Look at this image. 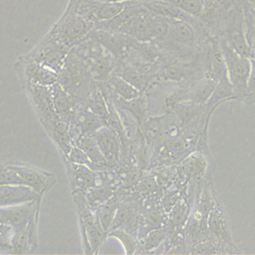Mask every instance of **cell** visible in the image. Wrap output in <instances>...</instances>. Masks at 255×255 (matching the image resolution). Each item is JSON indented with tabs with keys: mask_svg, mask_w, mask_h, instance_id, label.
Returning a JSON list of instances; mask_svg holds the SVG:
<instances>
[{
	"mask_svg": "<svg viewBox=\"0 0 255 255\" xmlns=\"http://www.w3.org/2000/svg\"><path fill=\"white\" fill-rule=\"evenodd\" d=\"M117 31L125 33L139 42H151L168 31L164 18L141 11L128 18Z\"/></svg>",
	"mask_w": 255,
	"mask_h": 255,
	"instance_id": "6da1fadb",
	"label": "cell"
},
{
	"mask_svg": "<svg viewBox=\"0 0 255 255\" xmlns=\"http://www.w3.org/2000/svg\"><path fill=\"white\" fill-rule=\"evenodd\" d=\"M221 49L228 77L236 94V97H245L247 91V84L251 72L250 58L239 55L225 41L222 42Z\"/></svg>",
	"mask_w": 255,
	"mask_h": 255,
	"instance_id": "7a4b0ae2",
	"label": "cell"
},
{
	"mask_svg": "<svg viewBox=\"0 0 255 255\" xmlns=\"http://www.w3.org/2000/svg\"><path fill=\"white\" fill-rule=\"evenodd\" d=\"M35 200L23 204L0 207V223L10 226L14 235L28 233L32 238L35 217Z\"/></svg>",
	"mask_w": 255,
	"mask_h": 255,
	"instance_id": "3957f363",
	"label": "cell"
},
{
	"mask_svg": "<svg viewBox=\"0 0 255 255\" xmlns=\"http://www.w3.org/2000/svg\"><path fill=\"white\" fill-rule=\"evenodd\" d=\"M94 22L77 13H69L58 25L55 37L68 48L73 47L83 40L93 30Z\"/></svg>",
	"mask_w": 255,
	"mask_h": 255,
	"instance_id": "277c9868",
	"label": "cell"
},
{
	"mask_svg": "<svg viewBox=\"0 0 255 255\" xmlns=\"http://www.w3.org/2000/svg\"><path fill=\"white\" fill-rule=\"evenodd\" d=\"M60 86L73 98L86 94L88 88V77L86 69L76 61L69 59L59 75Z\"/></svg>",
	"mask_w": 255,
	"mask_h": 255,
	"instance_id": "5b68a950",
	"label": "cell"
},
{
	"mask_svg": "<svg viewBox=\"0 0 255 255\" xmlns=\"http://www.w3.org/2000/svg\"><path fill=\"white\" fill-rule=\"evenodd\" d=\"M30 91L40 119L47 130L50 131L63 119L55 109L52 87L32 85Z\"/></svg>",
	"mask_w": 255,
	"mask_h": 255,
	"instance_id": "8992f818",
	"label": "cell"
},
{
	"mask_svg": "<svg viewBox=\"0 0 255 255\" xmlns=\"http://www.w3.org/2000/svg\"><path fill=\"white\" fill-rule=\"evenodd\" d=\"M93 40L108 51L113 57L120 59L124 57L127 51L132 48L134 40L132 37L120 31L103 30L96 31L92 35Z\"/></svg>",
	"mask_w": 255,
	"mask_h": 255,
	"instance_id": "52a82bcc",
	"label": "cell"
},
{
	"mask_svg": "<svg viewBox=\"0 0 255 255\" xmlns=\"http://www.w3.org/2000/svg\"><path fill=\"white\" fill-rule=\"evenodd\" d=\"M79 207L85 245L86 248H90L89 252H94V250L101 244L106 231L104 230L98 215L93 213V211L87 207L84 201L79 202Z\"/></svg>",
	"mask_w": 255,
	"mask_h": 255,
	"instance_id": "ba28073f",
	"label": "cell"
},
{
	"mask_svg": "<svg viewBox=\"0 0 255 255\" xmlns=\"http://www.w3.org/2000/svg\"><path fill=\"white\" fill-rule=\"evenodd\" d=\"M69 49L70 48L65 46L55 37L54 40L48 41L38 50L33 61L48 66L58 73L61 70L66 56L68 55Z\"/></svg>",
	"mask_w": 255,
	"mask_h": 255,
	"instance_id": "9c48e42d",
	"label": "cell"
},
{
	"mask_svg": "<svg viewBox=\"0 0 255 255\" xmlns=\"http://www.w3.org/2000/svg\"><path fill=\"white\" fill-rule=\"evenodd\" d=\"M102 150L108 164H115L120 155V137L109 127L105 126L92 135Z\"/></svg>",
	"mask_w": 255,
	"mask_h": 255,
	"instance_id": "30bf717a",
	"label": "cell"
},
{
	"mask_svg": "<svg viewBox=\"0 0 255 255\" xmlns=\"http://www.w3.org/2000/svg\"><path fill=\"white\" fill-rule=\"evenodd\" d=\"M38 193L32 188L24 185L0 186V207L23 204L37 198Z\"/></svg>",
	"mask_w": 255,
	"mask_h": 255,
	"instance_id": "8fae6325",
	"label": "cell"
},
{
	"mask_svg": "<svg viewBox=\"0 0 255 255\" xmlns=\"http://www.w3.org/2000/svg\"><path fill=\"white\" fill-rule=\"evenodd\" d=\"M224 41L239 55L246 58L252 57V51L249 46L242 21L234 20L229 24L225 32Z\"/></svg>",
	"mask_w": 255,
	"mask_h": 255,
	"instance_id": "7c38bea8",
	"label": "cell"
},
{
	"mask_svg": "<svg viewBox=\"0 0 255 255\" xmlns=\"http://www.w3.org/2000/svg\"><path fill=\"white\" fill-rule=\"evenodd\" d=\"M90 72L94 79L104 81L110 77L114 70L113 56L102 46L100 50H93L89 54Z\"/></svg>",
	"mask_w": 255,
	"mask_h": 255,
	"instance_id": "4fadbf2b",
	"label": "cell"
},
{
	"mask_svg": "<svg viewBox=\"0 0 255 255\" xmlns=\"http://www.w3.org/2000/svg\"><path fill=\"white\" fill-rule=\"evenodd\" d=\"M25 72L32 85L52 87L59 79V75L56 71L35 61H32L26 66Z\"/></svg>",
	"mask_w": 255,
	"mask_h": 255,
	"instance_id": "5bb4252c",
	"label": "cell"
},
{
	"mask_svg": "<svg viewBox=\"0 0 255 255\" xmlns=\"http://www.w3.org/2000/svg\"><path fill=\"white\" fill-rule=\"evenodd\" d=\"M141 8L152 15L167 19V20H185L187 21L188 15L185 14L180 8L176 5L168 2L146 0L141 5Z\"/></svg>",
	"mask_w": 255,
	"mask_h": 255,
	"instance_id": "9a60e30c",
	"label": "cell"
},
{
	"mask_svg": "<svg viewBox=\"0 0 255 255\" xmlns=\"http://www.w3.org/2000/svg\"><path fill=\"white\" fill-rule=\"evenodd\" d=\"M13 166L24 179L26 185L35 190L37 193L44 191L51 182L52 174L50 173H46L44 171L23 165L13 164Z\"/></svg>",
	"mask_w": 255,
	"mask_h": 255,
	"instance_id": "2e32d148",
	"label": "cell"
},
{
	"mask_svg": "<svg viewBox=\"0 0 255 255\" xmlns=\"http://www.w3.org/2000/svg\"><path fill=\"white\" fill-rule=\"evenodd\" d=\"M207 227L209 232L223 245L231 244V237L224 215L217 206H215L207 216Z\"/></svg>",
	"mask_w": 255,
	"mask_h": 255,
	"instance_id": "e0dca14e",
	"label": "cell"
},
{
	"mask_svg": "<svg viewBox=\"0 0 255 255\" xmlns=\"http://www.w3.org/2000/svg\"><path fill=\"white\" fill-rule=\"evenodd\" d=\"M53 101L57 113L69 124L76 116L72 97L59 85L53 86Z\"/></svg>",
	"mask_w": 255,
	"mask_h": 255,
	"instance_id": "ac0fdd59",
	"label": "cell"
},
{
	"mask_svg": "<svg viewBox=\"0 0 255 255\" xmlns=\"http://www.w3.org/2000/svg\"><path fill=\"white\" fill-rule=\"evenodd\" d=\"M71 175L77 192L89 191L97 184V177L90 166L73 163L71 165Z\"/></svg>",
	"mask_w": 255,
	"mask_h": 255,
	"instance_id": "d6986e66",
	"label": "cell"
},
{
	"mask_svg": "<svg viewBox=\"0 0 255 255\" xmlns=\"http://www.w3.org/2000/svg\"><path fill=\"white\" fill-rule=\"evenodd\" d=\"M172 41L183 46H192L195 43L196 34L193 28L185 20H172L168 27Z\"/></svg>",
	"mask_w": 255,
	"mask_h": 255,
	"instance_id": "ffe728a7",
	"label": "cell"
},
{
	"mask_svg": "<svg viewBox=\"0 0 255 255\" xmlns=\"http://www.w3.org/2000/svg\"><path fill=\"white\" fill-rule=\"evenodd\" d=\"M216 85L217 82L213 78L203 79L188 92V101L200 106L205 104L211 98Z\"/></svg>",
	"mask_w": 255,
	"mask_h": 255,
	"instance_id": "44dd1931",
	"label": "cell"
},
{
	"mask_svg": "<svg viewBox=\"0 0 255 255\" xmlns=\"http://www.w3.org/2000/svg\"><path fill=\"white\" fill-rule=\"evenodd\" d=\"M105 126L106 123L90 109H85L80 113L79 128L81 129L83 135H93Z\"/></svg>",
	"mask_w": 255,
	"mask_h": 255,
	"instance_id": "7402d4cb",
	"label": "cell"
},
{
	"mask_svg": "<svg viewBox=\"0 0 255 255\" xmlns=\"http://www.w3.org/2000/svg\"><path fill=\"white\" fill-rule=\"evenodd\" d=\"M79 147H81L90 157L93 164H105L108 163L106 157L104 156L102 150L100 149L98 143L92 135H81L77 139V143Z\"/></svg>",
	"mask_w": 255,
	"mask_h": 255,
	"instance_id": "603a6c76",
	"label": "cell"
},
{
	"mask_svg": "<svg viewBox=\"0 0 255 255\" xmlns=\"http://www.w3.org/2000/svg\"><path fill=\"white\" fill-rule=\"evenodd\" d=\"M117 212H118V200L116 196H113L108 201L98 206L97 215L106 232L114 224Z\"/></svg>",
	"mask_w": 255,
	"mask_h": 255,
	"instance_id": "cb8c5ba5",
	"label": "cell"
},
{
	"mask_svg": "<svg viewBox=\"0 0 255 255\" xmlns=\"http://www.w3.org/2000/svg\"><path fill=\"white\" fill-rule=\"evenodd\" d=\"M111 85L123 101H130L140 95V91L136 87L118 74L111 78Z\"/></svg>",
	"mask_w": 255,
	"mask_h": 255,
	"instance_id": "d4e9b609",
	"label": "cell"
},
{
	"mask_svg": "<svg viewBox=\"0 0 255 255\" xmlns=\"http://www.w3.org/2000/svg\"><path fill=\"white\" fill-rule=\"evenodd\" d=\"M118 75L128 81L139 91L144 89L148 82L147 74L139 66H126Z\"/></svg>",
	"mask_w": 255,
	"mask_h": 255,
	"instance_id": "484cf974",
	"label": "cell"
},
{
	"mask_svg": "<svg viewBox=\"0 0 255 255\" xmlns=\"http://www.w3.org/2000/svg\"><path fill=\"white\" fill-rule=\"evenodd\" d=\"M114 196V186L108 180H103L100 185H95L89 190L87 201L90 205L102 204Z\"/></svg>",
	"mask_w": 255,
	"mask_h": 255,
	"instance_id": "4316f807",
	"label": "cell"
},
{
	"mask_svg": "<svg viewBox=\"0 0 255 255\" xmlns=\"http://www.w3.org/2000/svg\"><path fill=\"white\" fill-rule=\"evenodd\" d=\"M233 98H237V97L232 87V84L230 83V80H223V81L217 82L216 88L207 103L208 108L210 109V111H212L214 107H216L220 102L227 99H233Z\"/></svg>",
	"mask_w": 255,
	"mask_h": 255,
	"instance_id": "83f0119b",
	"label": "cell"
},
{
	"mask_svg": "<svg viewBox=\"0 0 255 255\" xmlns=\"http://www.w3.org/2000/svg\"><path fill=\"white\" fill-rule=\"evenodd\" d=\"M207 162L204 156L201 154L191 155L185 162V174L190 180H199L205 173Z\"/></svg>",
	"mask_w": 255,
	"mask_h": 255,
	"instance_id": "f1b7e54d",
	"label": "cell"
},
{
	"mask_svg": "<svg viewBox=\"0 0 255 255\" xmlns=\"http://www.w3.org/2000/svg\"><path fill=\"white\" fill-rule=\"evenodd\" d=\"M89 109L94 114H96L100 119H102L107 126V122L110 116V109L100 90L95 89L91 93L89 100Z\"/></svg>",
	"mask_w": 255,
	"mask_h": 255,
	"instance_id": "f546056e",
	"label": "cell"
},
{
	"mask_svg": "<svg viewBox=\"0 0 255 255\" xmlns=\"http://www.w3.org/2000/svg\"><path fill=\"white\" fill-rule=\"evenodd\" d=\"M132 48L135 50L140 59L146 64H152L159 58L160 53L157 47L151 42L135 41Z\"/></svg>",
	"mask_w": 255,
	"mask_h": 255,
	"instance_id": "4dcf8cb0",
	"label": "cell"
},
{
	"mask_svg": "<svg viewBox=\"0 0 255 255\" xmlns=\"http://www.w3.org/2000/svg\"><path fill=\"white\" fill-rule=\"evenodd\" d=\"M244 19L245 33L253 56L255 55V9L250 3L244 9Z\"/></svg>",
	"mask_w": 255,
	"mask_h": 255,
	"instance_id": "1f68e13d",
	"label": "cell"
},
{
	"mask_svg": "<svg viewBox=\"0 0 255 255\" xmlns=\"http://www.w3.org/2000/svg\"><path fill=\"white\" fill-rule=\"evenodd\" d=\"M176 112L178 118L182 125H188L193 121L200 112V105L192 103L190 101H185L176 107Z\"/></svg>",
	"mask_w": 255,
	"mask_h": 255,
	"instance_id": "d6a6232c",
	"label": "cell"
},
{
	"mask_svg": "<svg viewBox=\"0 0 255 255\" xmlns=\"http://www.w3.org/2000/svg\"><path fill=\"white\" fill-rule=\"evenodd\" d=\"M124 108L129 112L138 124H142L146 115V103L143 97L140 95L130 101H125Z\"/></svg>",
	"mask_w": 255,
	"mask_h": 255,
	"instance_id": "836d02e7",
	"label": "cell"
},
{
	"mask_svg": "<svg viewBox=\"0 0 255 255\" xmlns=\"http://www.w3.org/2000/svg\"><path fill=\"white\" fill-rule=\"evenodd\" d=\"M3 185H24V179L14 168L13 164L0 165V186Z\"/></svg>",
	"mask_w": 255,
	"mask_h": 255,
	"instance_id": "e575fe53",
	"label": "cell"
},
{
	"mask_svg": "<svg viewBox=\"0 0 255 255\" xmlns=\"http://www.w3.org/2000/svg\"><path fill=\"white\" fill-rule=\"evenodd\" d=\"M161 77L166 81L180 82L186 79L188 76V70L178 64L168 63L164 65L161 69Z\"/></svg>",
	"mask_w": 255,
	"mask_h": 255,
	"instance_id": "d590c367",
	"label": "cell"
},
{
	"mask_svg": "<svg viewBox=\"0 0 255 255\" xmlns=\"http://www.w3.org/2000/svg\"><path fill=\"white\" fill-rule=\"evenodd\" d=\"M204 3L200 0H179L175 5L190 17H199L204 8Z\"/></svg>",
	"mask_w": 255,
	"mask_h": 255,
	"instance_id": "8d00e7d4",
	"label": "cell"
},
{
	"mask_svg": "<svg viewBox=\"0 0 255 255\" xmlns=\"http://www.w3.org/2000/svg\"><path fill=\"white\" fill-rule=\"evenodd\" d=\"M216 206L214 198L211 194V192L209 191V189L206 187L203 189V191L201 192L200 196H199V200H198V205H197V209L204 215V216H208V214L210 213V211Z\"/></svg>",
	"mask_w": 255,
	"mask_h": 255,
	"instance_id": "74e56055",
	"label": "cell"
},
{
	"mask_svg": "<svg viewBox=\"0 0 255 255\" xmlns=\"http://www.w3.org/2000/svg\"><path fill=\"white\" fill-rule=\"evenodd\" d=\"M188 215L187 206L184 203H176L175 206L172 208V215H171V225L173 229L180 228L183 223L186 221Z\"/></svg>",
	"mask_w": 255,
	"mask_h": 255,
	"instance_id": "f35d334b",
	"label": "cell"
},
{
	"mask_svg": "<svg viewBox=\"0 0 255 255\" xmlns=\"http://www.w3.org/2000/svg\"><path fill=\"white\" fill-rule=\"evenodd\" d=\"M68 157L70 158V160L73 163L84 164V165H88L90 167H91V164H93L92 160L90 159L88 154L81 147H79L78 145H73L72 146V148H71V150L68 154Z\"/></svg>",
	"mask_w": 255,
	"mask_h": 255,
	"instance_id": "ab89813d",
	"label": "cell"
},
{
	"mask_svg": "<svg viewBox=\"0 0 255 255\" xmlns=\"http://www.w3.org/2000/svg\"><path fill=\"white\" fill-rule=\"evenodd\" d=\"M110 235L117 237L123 243V245L125 246L128 254H130V253L134 252V250H135V242H134L133 238L128 232H126L124 230L116 229V230H113L110 233Z\"/></svg>",
	"mask_w": 255,
	"mask_h": 255,
	"instance_id": "60d3db41",
	"label": "cell"
},
{
	"mask_svg": "<svg viewBox=\"0 0 255 255\" xmlns=\"http://www.w3.org/2000/svg\"><path fill=\"white\" fill-rule=\"evenodd\" d=\"M13 235L14 231L10 226L0 223V251H10Z\"/></svg>",
	"mask_w": 255,
	"mask_h": 255,
	"instance_id": "b9f144b4",
	"label": "cell"
},
{
	"mask_svg": "<svg viewBox=\"0 0 255 255\" xmlns=\"http://www.w3.org/2000/svg\"><path fill=\"white\" fill-rule=\"evenodd\" d=\"M165 237V232L160 229H152L149 231L146 239H145V243H144V247L146 249H153L156 248L164 239Z\"/></svg>",
	"mask_w": 255,
	"mask_h": 255,
	"instance_id": "7bdbcfd3",
	"label": "cell"
},
{
	"mask_svg": "<svg viewBox=\"0 0 255 255\" xmlns=\"http://www.w3.org/2000/svg\"><path fill=\"white\" fill-rule=\"evenodd\" d=\"M251 72L247 84V91L245 97H249L253 102H255V55L251 58Z\"/></svg>",
	"mask_w": 255,
	"mask_h": 255,
	"instance_id": "ee69618b",
	"label": "cell"
},
{
	"mask_svg": "<svg viewBox=\"0 0 255 255\" xmlns=\"http://www.w3.org/2000/svg\"><path fill=\"white\" fill-rule=\"evenodd\" d=\"M163 223V218L160 214V212L156 209H151L147 213V224L149 231L152 229L160 228Z\"/></svg>",
	"mask_w": 255,
	"mask_h": 255,
	"instance_id": "f6af8a7d",
	"label": "cell"
},
{
	"mask_svg": "<svg viewBox=\"0 0 255 255\" xmlns=\"http://www.w3.org/2000/svg\"><path fill=\"white\" fill-rule=\"evenodd\" d=\"M195 250L191 251L192 253H202V254H206V253H216V249L215 246L211 243V242H200L196 247H194Z\"/></svg>",
	"mask_w": 255,
	"mask_h": 255,
	"instance_id": "bcb514c9",
	"label": "cell"
},
{
	"mask_svg": "<svg viewBox=\"0 0 255 255\" xmlns=\"http://www.w3.org/2000/svg\"><path fill=\"white\" fill-rule=\"evenodd\" d=\"M177 199H178L177 191H171L168 194H166V196H165V198L163 200L164 208L166 210L172 209L175 206V204L177 203Z\"/></svg>",
	"mask_w": 255,
	"mask_h": 255,
	"instance_id": "7dc6e473",
	"label": "cell"
},
{
	"mask_svg": "<svg viewBox=\"0 0 255 255\" xmlns=\"http://www.w3.org/2000/svg\"><path fill=\"white\" fill-rule=\"evenodd\" d=\"M154 1H162V2H168V3H172V4H176L179 0H154Z\"/></svg>",
	"mask_w": 255,
	"mask_h": 255,
	"instance_id": "c3c4849f",
	"label": "cell"
},
{
	"mask_svg": "<svg viewBox=\"0 0 255 255\" xmlns=\"http://www.w3.org/2000/svg\"><path fill=\"white\" fill-rule=\"evenodd\" d=\"M118 1H126V2H140V1H143V0H118Z\"/></svg>",
	"mask_w": 255,
	"mask_h": 255,
	"instance_id": "681fc988",
	"label": "cell"
},
{
	"mask_svg": "<svg viewBox=\"0 0 255 255\" xmlns=\"http://www.w3.org/2000/svg\"><path fill=\"white\" fill-rule=\"evenodd\" d=\"M248 2L253 6V8L255 9V0H248Z\"/></svg>",
	"mask_w": 255,
	"mask_h": 255,
	"instance_id": "f907efd6",
	"label": "cell"
},
{
	"mask_svg": "<svg viewBox=\"0 0 255 255\" xmlns=\"http://www.w3.org/2000/svg\"><path fill=\"white\" fill-rule=\"evenodd\" d=\"M98 1H102V2H107V1H114V0H98Z\"/></svg>",
	"mask_w": 255,
	"mask_h": 255,
	"instance_id": "816d5d0a",
	"label": "cell"
},
{
	"mask_svg": "<svg viewBox=\"0 0 255 255\" xmlns=\"http://www.w3.org/2000/svg\"><path fill=\"white\" fill-rule=\"evenodd\" d=\"M75 1H77V0H71V1H70V5H72Z\"/></svg>",
	"mask_w": 255,
	"mask_h": 255,
	"instance_id": "f5cc1de1",
	"label": "cell"
},
{
	"mask_svg": "<svg viewBox=\"0 0 255 255\" xmlns=\"http://www.w3.org/2000/svg\"><path fill=\"white\" fill-rule=\"evenodd\" d=\"M200 1H204L205 2V0H200Z\"/></svg>",
	"mask_w": 255,
	"mask_h": 255,
	"instance_id": "db71d44e",
	"label": "cell"
},
{
	"mask_svg": "<svg viewBox=\"0 0 255 255\" xmlns=\"http://www.w3.org/2000/svg\"><path fill=\"white\" fill-rule=\"evenodd\" d=\"M217 1H220V0H217Z\"/></svg>",
	"mask_w": 255,
	"mask_h": 255,
	"instance_id": "11a10c76",
	"label": "cell"
}]
</instances>
